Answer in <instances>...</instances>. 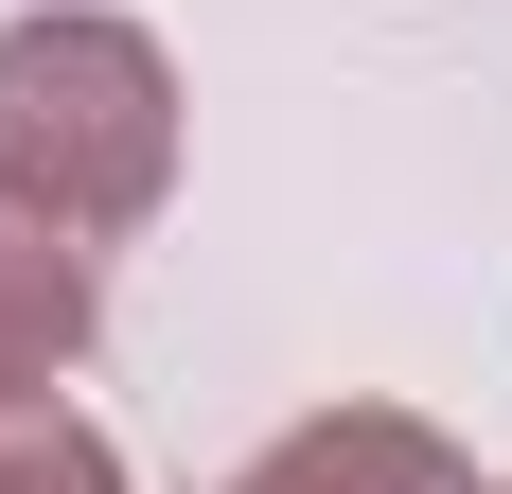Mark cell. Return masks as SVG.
Listing matches in <instances>:
<instances>
[{
	"mask_svg": "<svg viewBox=\"0 0 512 494\" xmlns=\"http://www.w3.org/2000/svg\"><path fill=\"white\" fill-rule=\"evenodd\" d=\"M0 494H124V477H106V442L53 424V406H0Z\"/></svg>",
	"mask_w": 512,
	"mask_h": 494,
	"instance_id": "cell-4",
	"label": "cell"
},
{
	"mask_svg": "<svg viewBox=\"0 0 512 494\" xmlns=\"http://www.w3.org/2000/svg\"><path fill=\"white\" fill-rule=\"evenodd\" d=\"M177 159V89L124 18H18L0 36V195L36 230H124Z\"/></svg>",
	"mask_w": 512,
	"mask_h": 494,
	"instance_id": "cell-1",
	"label": "cell"
},
{
	"mask_svg": "<svg viewBox=\"0 0 512 494\" xmlns=\"http://www.w3.org/2000/svg\"><path fill=\"white\" fill-rule=\"evenodd\" d=\"M71 336H89V283L53 265V230H36V212H0V406L36 389Z\"/></svg>",
	"mask_w": 512,
	"mask_h": 494,
	"instance_id": "cell-2",
	"label": "cell"
},
{
	"mask_svg": "<svg viewBox=\"0 0 512 494\" xmlns=\"http://www.w3.org/2000/svg\"><path fill=\"white\" fill-rule=\"evenodd\" d=\"M248 494H442V442L424 424H301Z\"/></svg>",
	"mask_w": 512,
	"mask_h": 494,
	"instance_id": "cell-3",
	"label": "cell"
}]
</instances>
